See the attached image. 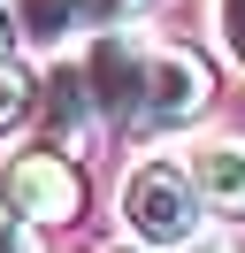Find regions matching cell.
I'll return each instance as SVG.
<instances>
[{
    "label": "cell",
    "instance_id": "obj_1",
    "mask_svg": "<svg viewBox=\"0 0 245 253\" xmlns=\"http://www.w3.org/2000/svg\"><path fill=\"white\" fill-rule=\"evenodd\" d=\"M115 207H122V238L176 253V246H192V238H199V207H207V200L192 192L184 161H138V169L122 176Z\"/></svg>",
    "mask_w": 245,
    "mask_h": 253
},
{
    "label": "cell",
    "instance_id": "obj_2",
    "mask_svg": "<svg viewBox=\"0 0 245 253\" xmlns=\"http://www.w3.org/2000/svg\"><path fill=\"white\" fill-rule=\"evenodd\" d=\"M84 207V176L69 169L61 146H31L0 169V215L23 222V230H46V222H77Z\"/></svg>",
    "mask_w": 245,
    "mask_h": 253
},
{
    "label": "cell",
    "instance_id": "obj_3",
    "mask_svg": "<svg viewBox=\"0 0 245 253\" xmlns=\"http://www.w3.org/2000/svg\"><path fill=\"white\" fill-rule=\"evenodd\" d=\"M146 39H130V31H100L84 46V84H92V108H100V123L107 130H130V123H146Z\"/></svg>",
    "mask_w": 245,
    "mask_h": 253
},
{
    "label": "cell",
    "instance_id": "obj_4",
    "mask_svg": "<svg viewBox=\"0 0 245 253\" xmlns=\"http://www.w3.org/2000/svg\"><path fill=\"white\" fill-rule=\"evenodd\" d=\"M207 100H214V77H207V62L192 46H153L146 54V123L153 130L207 115Z\"/></svg>",
    "mask_w": 245,
    "mask_h": 253
},
{
    "label": "cell",
    "instance_id": "obj_5",
    "mask_svg": "<svg viewBox=\"0 0 245 253\" xmlns=\"http://www.w3.org/2000/svg\"><path fill=\"white\" fill-rule=\"evenodd\" d=\"M138 0H15V31L31 39V46H61V39L77 31H115L122 16H130Z\"/></svg>",
    "mask_w": 245,
    "mask_h": 253
},
{
    "label": "cell",
    "instance_id": "obj_6",
    "mask_svg": "<svg viewBox=\"0 0 245 253\" xmlns=\"http://www.w3.org/2000/svg\"><path fill=\"white\" fill-rule=\"evenodd\" d=\"M184 176H192V192L207 207H230V215H238V207H245V138H238V130L199 138L192 154H184Z\"/></svg>",
    "mask_w": 245,
    "mask_h": 253
},
{
    "label": "cell",
    "instance_id": "obj_7",
    "mask_svg": "<svg viewBox=\"0 0 245 253\" xmlns=\"http://www.w3.org/2000/svg\"><path fill=\"white\" fill-rule=\"evenodd\" d=\"M46 130L69 138V146H84L92 130H100V108H92L84 62H54V77H46Z\"/></svg>",
    "mask_w": 245,
    "mask_h": 253
},
{
    "label": "cell",
    "instance_id": "obj_8",
    "mask_svg": "<svg viewBox=\"0 0 245 253\" xmlns=\"http://www.w3.org/2000/svg\"><path fill=\"white\" fill-rule=\"evenodd\" d=\"M23 115H31V77L8 62V54H0V138H8V130L23 123Z\"/></svg>",
    "mask_w": 245,
    "mask_h": 253
},
{
    "label": "cell",
    "instance_id": "obj_9",
    "mask_svg": "<svg viewBox=\"0 0 245 253\" xmlns=\"http://www.w3.org/2000/svg\"><path fill=\"white\" fill-rule=\"evenodd\" d=\"M214 39H222V54L245 69V0H214Z\"/></svg>",
    "mask_w": 245,
    "mask_h": 253
},
{
    "label": "cell",
    "instance_id": "obj_10",
    "mask_svg": "<svg viewBox=\"0 0 245 253\" xmlns=\"http://www.w3.org/2000/svg\"><path fill=\"white\" fill-rule=\"evenodd\" d=\"M0 253H39V246H31V230H23V222H8V215H0Z\"/></svg>",
    "mask_w": 245,
    "mask_h": 253
},
{
    "label": "cell",
    "instance_id": "obj_11",
    "mask_svg": "<svg viewBox=\"0 0 245 253\" xmlns=\"http://www.w3.org/2000/svg\"><path fill=\"white\" fill-rule=\"evenodd\" d=\"M176 253H238V238H207V230H199L192 246H176Z\"/></svg>",
    "mask_w": 245,
    "mask_h": 253
},
{
    "label": "cell",
    "instance_id": "obj_12",
    "mask_svg": "<svg viewBox=\"0 0 245 253\" xmlns=\"http://www.w3.org/2000/svg\"><path fill=\"white\" fill-rule=\"evenodd\" d=\"M0 31H8V23H0Z\"/></svg>",
    "mask_w": 245,
    "mask_h": 253
}]
</instances>
